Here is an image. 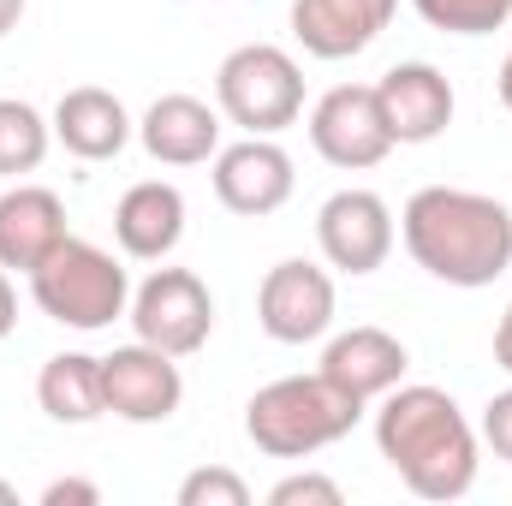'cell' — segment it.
<instances>
[{"label": "cell", "mask_w": 512, "mask_h": 506, "mask_svg": "<svg viewBox=\"0 0 512 506\" xmlns=\"http://www.w3.org/2000/svg\"><path fill=\"white\" fill-rule=\"evenodd\" d=\"M215 108L245 137H274V131L298 126V114H304V66L274 42H245L215 72Z\"/></svg>", "instance_id": "5"}, {"label": "cell", "mask_w": 512, "mask_h": 506, "mask_svg": "<svg viewBox=\"0 0 512 506\" xmlns=\"http://www.w3.org/2000/svg\"><path fill=\"white\" fill-rule=\"evenodd\" d=\"M310 143L328 167L340 173H364V167H382L387 155L399 149L387 114L376 102V84H334L316 108H310Z\"/></svg>", "instance_id": "8"}, {"label": "cell", "mask_w": 512, "mask_h": 506, "mask_svg": "<svg viewBox=\"0 0 512 506\" xmlns=\"http://www.w3.org/2000/svg\"><path fill=\"white\" fill-rule=\"evenodd\" d=\"M483 441H489V453H495V459H507V465H512V387H507V393H495V399L483 405Z\"/></svg>", "instance_id": "24"}, {"label": "cell", "mask_w": 512, "mask_h": 506, "mask_svg": "<svg viewBox=\"0 0 512 506\" xmlns=\"http://www.w3.org/2000/svg\"><path fill=\"white\" fill-rule=\"evenodd\" d=\"M131 137L137 126H131L126 102L102 84H78L54 102V143L78 161H114Z\"/></svg>", "instance_id": "17"}, {"label": "cell", "mask_w": 512, "mask_h": 506, "mask_svg": "<svg viewBox=\"0 0 512 506\" xmlns=\"http://www.w3.org/2000/svg\"><path fill=\"white\" fill-rule=\"evenodd\" d=\"M72 233H66V203H60V191H48V185H12V191H0V268H18V274H30V268H42L48 256L60 251Z\"/></svg>", "instance_id": "16"}, {"label": "cell", "mask_w": 512, "mask_h": 506, "mask_svg": "<svg viewBox=\"0 0 512 506\" xmlns=\"http://www.w3.org/2000/svg\"><path fill=\"white\" fill-rule=\"evenodd\" d=\"M495 364L512 376V304L501 310V322H495Z\"/></svg>", "instance_id": "26"}, {"label": "cell", "mask_w": 512, "mask_h": 506, "mask_svg": "<svg viewBox=\"0 0 512 506\" xmlns=\"http://www.w3.org/2000/svg\"><path fill=\"white\" fill-rule=\"evenodd\" d=\"M36 405L54 423H96V417H108L102 358H90V352H54L42 364V376H36Z\"/></svg>", "instance_id": "19"}, {"label": "cell", "mask_w": 512, "mask_h": 506, "mask_svg": "<svg viewBox=\"0 0 512 506\" xmlns=\"http://www.w3.org/2000/svg\"><path fill=\"white\" fill-rule=\"evenodd\" d=\"M364 423V405L352 393H340L322 376H280L268 387H256L245 405V435L256 453L268 459H310L334 441H346Z\"/></svg>", "instance_id": "3"}, {"label": "cell", "mask_w": 512, "mask_h": 506, "mask_svg": "<svg viewBox=\"0 0 512 506\" xmlns=\"http://www.w3.org/2000/svg\"><path fill=\"white\" fill-rule=\"evenodd\" d=\"M316 370L334 381L340 393H352L358 405H370V399H382V393H393L405 381L411 352H405L399 334H387L376 322H358V328H346V334H334L322 346V364Z\"/></svg>", "instance_id": "12"}, {"label": "cell", "mask_w": 512, "mask_h": 506, "mask_svg": "<svg viewBox=\"0 0 512 506\" xmlns=\"http://www.w3.org/2000/svg\"><path fill=\"white\" fill-rule=\"evenodd\" d=\"M137 143L149 149V161L161 167H203L221 149V108H209L203 96L167 90L143 108L137 120Z\"/></svg>", "instance_id": "14"}, {"label": "cell", "mask_w": 512, "mask_h": 506, "mask_svg": "<svg viewBox=\"0 0 512 506\" xmlns=\"http://www.w3.org/2000/svg\"><path fill=\"white\" fill-rule=\"evenodd\" d=\"M399 239L429 280L477 292L512 268V209L465 185H423L399 215Z\"/></svg>", "instance_id": "2"}, {"label": "cell", "mask_w": 512, "mask_h": 506, "mask_svg": "<svg viewBox=\"0 0 512 506\" xmlns=\"http://www.w3.org/2000/svg\"><path fill=\"white\" fill-rule=\"evenodd\" d=\"M0 506H18V489H12L6 477H0Z\"/></svg>", "instance_id": "30"}, {"label": "cell", "mask_w": 512, "mask_h": 506, "mask_svg": "<svg viewBox=\"0 0 512 506\" xmlns=\"http://www.w3.org/2000/svg\"><path fill=\"white\" fill-rule=\"evenodd\" d=\"M292 185H298L292 155L274 137H239V143L215 149V197H221V209H233L245 221H262V215L286 209Z\"/></svg>", "instance_id": "11"}, {"label": "cell", "mask_w": 512, "mask_h": 506, "mask_svg": "<svg viewBox=\"0 0 512 506\" xmlns=\"http://www.w3.org/2000/svg\"><path fill=\"white\" fill-rule=\"evenodd\" d=\"M102 399L120 423H167L185 399V376H179V358L131 340L114 346L102 358Z\"/></svg>", "instance_id": "10"}, {"label": "cell", "mask_w": 512, "mask_h": 506, "mask_svg": "<svg viewBox=\"0 0 512 506\" xmlns=\"http://www.w3.org/2000/svg\"><path fill=\"white\" fill-rule=\"evenodd\" d=\"M114 239L131 262H167L185 239V191L167 179H137L114 209Z\"/></svg>", "instance_id": "18"}, {"label": "cell", "mask_w": 512, "mask_h": 506, "mask_svg": "<svg viewBox=\"0 0 512 506\" xmlns=\"http://www.w3.org/2000/svg\"><path fill=\"white\" fill-rule=\"evenodd\" d=\"M18 328V298H12V280H6V268H0V340Z\"/></svg>", "instance_id": "27"}, {"label": "cell", "mask_w": 512, "mask_h": 506, "mask_svg": "<svg viewBox=\"0 0 512 506\" xmlns=\"http://www.w3.org/2000/svg\"><path fill=\"white\" fill-rule=\"evenodd\" d=\"M340 501H346V489L322 471H292L268 489V506H340Z\"/></svg>", "instance_id": "23"}, {"label": "cell", "mask_w": 512, "mask_h": 506, "mask_svg": "<svg viewBox=\"0 0 512 506\" xmlns=\"http://www.w3.org/2000/svg\"><path fill=\"white\" fill-rule=\"evenodd\" d=\"M131 334L167 358H191L209 346L215 334V298L191 268H155L137 292H131Z\"/></svg>", "instance_id": "6"}, {"label": "cell", "mask_w": 512, "mask_h": 506, "mask_svg": "<svg viewBox=\"0 0 512 506\" xmlns=\"http://www.w3.org/2000/svg\"><path fill=\"white\" fill-rule=\"evenodd\" d=\"M393 12L399 0H292V36L310 60H352L393 24Z\"/></svg>", "instance_id": "15"}, {"label": "cell", "mask_w": 512, "mask_h": 506, "mask_svg": "<svg viewBox=\"0 0 512 506\" xmlns=\"http://www.w3.org/2000/svg\"><path fill=\"white\" fill-rule=\"evenodd\" d=\"M376 447L393 465V477L417 495V501H459L477 483V429L459 411V399L447 387L429 381H399L393 393H382L376 411Z\"/></svg>", "instance_id": "1"}, {"label": "cell", "mask_w": 512, "mask_h": 506, "mask_svg": "<svg viewBox=\"0 0 512 506\" xmlns=\"http://www.w3.org/2000/svg\"><path fill=\"white\" fill-rule=\"evenodd\" d=\"M393 209H387L376 191L364 185H346L334 191L322 209H316V245H322V262L340 268V274H376L387 256H393Z\"/></svg>", "instance_id": "9"}, {"label": "cell", "mask_w": 512, "mask_h": 506, "mask_svg": "<svg viewBox=\"0 0 512 506\" xmlns=\"http://www.w3.org/2000/svg\"><path fill=\"white\" fill-rule=\"evenodd\" d=\"M179 506H251V483L227 465H203L179 483Z\"/></svg>", "instance_id": "22"}, {"label": "cell", "mask_w": 512, "mask_h": 506, "mask_svg": "<svg viewBox=\"0 0 512 506\" xmlns=\"http://www.w3.org/2000/svg\"><path fill=\"white\" fill-rule=\"evenodd\" d=\"M429 30L447 36H495L512 24V0H411Z\"/></svg>", "instance_id": "21"}, {"label": "cell", "mask_w": 512, "mask_h": 506, "mask_svg": "<svg viewBox=\"0 0 512 506\" xmlns=\"http://www.w3.org/2000/svg\"><path fill=\"white\" fill-rule=\"evenodd\" d=\"M334 310H340L334 274H328L322 262H304V256L274 262V268L262 274V286H256V322H262V334L280 340V346H310V340H322V334L334 328Z\"/></svg>", "instance_id": "7"}, {"label": "cell", "mask_w": 512, "mask_h": 506, "mask_svg": "<svg viewBox=\"0 0 512 506\" xmlns=\"http://www.w3.org/2000/svg\"><path fill=\"white\" fill-rule=\"evenodd\" d=\"M495 90H501V108L512 114V42H507V60H501V78H495Z\"/></svg>", "instance_id": "29"}, {"label": "cell", "mask_w": 512, "mask_h": 506, "mask_svg": "<svg viewBox=\"0 0 512 506\" xmlns=\"http://www.w3.org/2000/svg\"><path fill=\"white\" fill-rule=\"evenodd\" d=\"M376 102L387 114L393 143H435L453 126V84L429 66V60H399L376 78Z\"/></svg>", "instance_id": "13"}, {"label": "cell", "mask_w": 512, "mask_h": 506, "mask_svg": "<svg viewBox=\"0 0 512 506\" xmlns=\"http://www.w3.org/2000/svg\"><path fill=\"white\" fill-rule=\"evenodd\" d=\"M96 501H102V489L84 483V477H60V483L42 489V506H96Z\"/></svg>", "instance_id": "25"}, {"label": "cell", "mask_w": 512, "mask_h": 506, "mask_svg": "<svg viewBox=\"0 0 512 506\" xmlns=\"http://www.w3.org/2000/svg\"><path fill=\"white\" fill-rule=\"evenodd\" d=\"M54 143V120H42L30 102L0 96V179H24L48 161Z\"/></svg>", "instance_id": "20"}, {"label": "cell", "mask_w": 512, "mask_h": 506, "mask_svg": "<svg viewBox=\"0 0 512 506\" xmlns=\"http://www.w3.org/2000/svg\"><path fill=\"white\" fill-rule=\"evenodd\" d=\"M24 6H30V0H0V42H6L12 30H18V18H24Z\"/></svg>", "instance_id": "28"}, {"label": "cell", "mask_w": 512, "mask_h": 506, "mask_svg": "<svg viewBox=\"0 0 512 506\" xmlns=\"http://www.w3.org/2000/svg\"><path fill=\"white\" fill-rule=\"evenodd\" d=\"M24 280H30L36 310L48 322H60V328H78V334H102L131 310L126 262L114 251H102V245H90V239H66Z\"/></svg>", "instance_id": "4"}]
</instances>
